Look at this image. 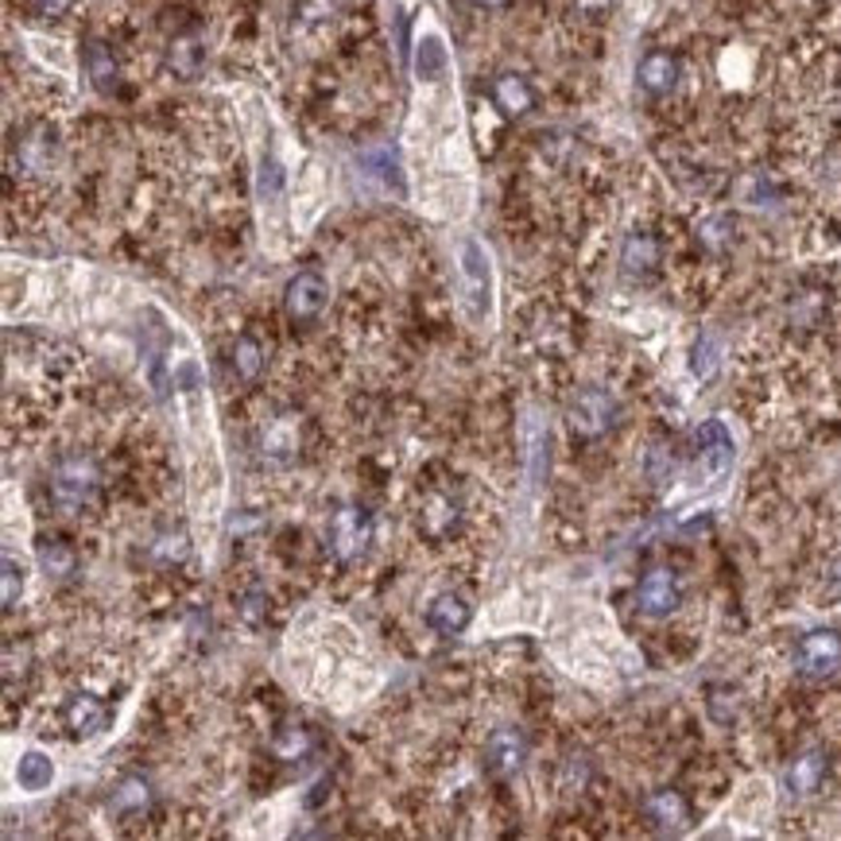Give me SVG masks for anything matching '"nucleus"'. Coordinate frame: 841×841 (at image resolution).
Here are the masks:
<instances>
[{"label":"nucleus","mask_w":841,"mask_h":841,"mask_svg":"<svg viewBox=\"0 0 841 841\" xmlns=\"http://www.w3.org/2000/svg\"><path fill=\"white\" fill-rule=\"evenodd\" d=\"M698 237H702V245L710 248V253H722V248L729 245V237H733V221L729 218H705L702 225H698Z\"/></svg>","instance_id":"b1692460"},{"label":"nucleus","mask_w":841,"mask_h":841,"mask_svg":"<svg viewBox=\"0 0 841 841\" xmlns=\"http://www.w3.org/2000/svg\"><path fill=\"white\" fill-rule=\"evenodd\" d=\"M326 299H330V288H326L323 276L299 272L291 276L288 291H283V311H288L291 323H315L326 311Z\"/></svg>","instance_id":"423d86ee"},{"label":"nucleus","mask_w":841,"mask_h":841,"mask_svg":"<svg viewBox=\"0 0 841 841\" xmlns=\"http://www.w3.org/2000/svg\"><path fill=\"white\" fill-rule=\"evenodd\" d=\"M527 757V740L519 729H497L493 737H489V745H484V764H489V772L493 775H516L519 764H524Z\"/></svg>","instance_id":"1a4fd4ad"},{"label":"nucleus","mask_w":841,"mask_h":841,"mask_svg":"<svg viewBox=\"0 0 841 841\" xmlns=\"http://www.w3.org/2000/svg\"><path fill=\"white\" fill-rule=\"evenodd\" d=\"M621 264L624 272L632 276L655 272V264H659V241H655L652 233H629V241H624L621 248Z\"/></svg>","instance_id":"2eb2a0df"},{"label":"nucleus","mask_w":841,"mask_h":841,"mask_svg":"<svg viewBox=\"0 0 841 841\" xmlns=\"http://www.w3.org/2000/svg\"><path fill=\"white\" fill-rule=\"evenodd\" d=\"M171 62L179 67V74H195V67H198V47H195L190 39L175 43V51H171Z\"/></svg>","instance_id":"cd10ccee"},{"label":"nucleus","mask_w":841,"mask_h":841,"mask_svg":"<svg viewBox=\"0 0 841 841\" xmlns=\"http://www.w3.org/2000/svg\"><path fill=\"white\" fill-rule=\"evenodd\" d=\"M458 276L466 311L477 323H484V318L493 315V256L477 237L458 241Z\"/></svg>","instance_id":"7ed1b4c3"},{"label":"nucleus","mask_w":841,"mask_h":841,"mask_svg":"<svg viewBox=\"0 0 841 841\" xmlns=\"http://www.w3.org/2000/svg\"><path fill=\"white\" fill-rule=\"evenodd\" d=\"M698 458L705 462L710 474H722L733 462V439L725 434L722 423H705L702 431H698Z\"/></svg>","instance_id":"4468645a"},{"label":"nucleus","mask_w":841,"mask_h":841,"mask_svg":"<svg viewBox=\"0 0 841 841\" xmlns=\"http://www.w3.org/2000/svg\"><path fill=\"white\" fill-rule=\"evenodd\" d=\"M644 469H647V477H652L655 484H667V477H671V454L663 451V446H652V451H647Z\"/></svg>","instance_id":"bb28decb"},{"label":"nucleus","mask_w":841,"mask_h":841,"mask_svg":"<svg viewBox=\"0 0 841 841\" xmlns=\"http://www.w3.org/2000/svg\"><path fill=\"white\" fill-rule=\"evenodd\" d=\"M51 783H55V760L47 757V752L32 748V752H24V757L16 760V787L20 791L39 795V791H47Z\"/></svg>","instance_id":"ddd939ff"},{"label":"nucleus","mask_w":841,"mask_h":841,"mask_svg":"<svg viewBox=\"0 0 841 841\" xmlns=\"http://www.w3.org/2000/svg\"><path fill=\"white\" fill-rule=\"evenodd\" d=\"M474 4H477V9H501L504 0H474Z\"/></svg>","instance_id":"7c9ffc66"},{"label":"nucleus","mask_w":841,"mask_h":841,"mask_svg":"<svg viewBox=\"0 0 841 841\" xmlns=\"http://www.w3.org/2000/svg\"><path fill=\"white\" fill-rule=\"evenodd\" d=\"M24 562H16L12 554H4V609H12L16 605V597L24 594Z\"/></svg>","instance_id":"393cba45"},{"label":"nucleus","mask_w":841,"mask_h":841,"mask_svg":"<svg viewBox=\"0 0 841 841\" xmlns=\"http://www.w3.org/2000/svg\"><path fill=\"white\" fill-rule=\"evenodd\" d=\"M644 810L663 830H682L687 826V803H682L679 791H655L652 799L644 803Z\"/></svg>","instance_id":"f3484780"},{"label":"nucleus","mask_w":841,"mask_h":841,"mask_svg":"<svg viewBox=\"0 0 841 841\" xmlns=\"http://www.w3.org/2000/svg\"><path fill=\"white\" fill-rule=\"evenodd\" d=\"M248 132H253V187H256V210H260L264 245L283 248V225H288V163L280 155L272 117L253 102L248 113Z\"/></svg>","instance_id":"f03ea898"},{"label":"nucleus","mask_w":841,"mask_h":841,"mask_svg":"<svg viewBox=\"0 0 841 841\" xmlns=\"http://www.w3.org/2000/svg\"><path fill=\"white\" fill-rule=\"evenodd\" d=\"M822 597L826 601H841V562L833 566V579H830V586L822 589Z\"/></svg>","instance_id":"c756f323"},{"label":"nucleus","mask_w":841,"mask_h":841,"mask_svg":"<svg viewBox=\"0 0 841 841\" xmlns=\"http://www.w3.org/2000/svg\"><path fill=\"white\" fill-rule=\"evenodd\" d=\"M39 562L47 574H55V579H67L70 570H74V554H70L67 544H43L39 547Z\"/></svg>","instance_id":"5701e85b"},{"label":"nucleus","mask_w":841,"mask_h":841,"mask_svg":"<svg viewBox=\"0 0 841 841\" xmlns=\"http://www.w3.org/2000/svg\"><path fill=\"white\" fill-rule=\"evenodd\" d=\"M617 423V400L605 388L579 392V400L570 404V431L579 439H597Z\"/></svg>","instance_id":"39448f33"},{"label":"nucleus","mask_w":841,"mask_h":841,"mask_svg":"<svg viewBox=\"0 0 841 841\" xmlns=\"http://www.w3.org/2000/svg\"><path fill=\"white\" fill-rule=\"evenodd\" d=\"M148 807V783L144 780H125L120 791L113 795V810L128 815V810H144Z\"/></svg>","instance_id":"4be33fe9"},{"label":"nucleus","mask_w":841,"mask_h":841,"mask_svg":"<svg viewBox=\"0 0 841 841\" xmlns=\"http://www.w3.org/2000/svg\"><path fill=\"white\" fill-rule=\"evenodd\" d=\"M714 369H717V346L710 338H702L694 346V373L702 376V381H710V376H714Z\"/></svg>","instance_id":"a878e982"},{"label":"nucleus","mask_w":841,"mask_h":841,"mask_svg":"<svg viewBox=\"0 0 841 841\" xmlns=\"http://www.w3.org/2000/svg\"><path fill=\"white\" fill-rule=\"evenodd\" d=\"M330 536H334V551H338L341 559H353V554H361L369 544V516L361 509H341L338 516H334Z\"/></svg>","instance_id":"9b49d317"},{"label":"nucleus","mask_w":841,"mask_h":841,"mask_svg":"<svg viewBox=\"0 0 841 841\" xmlns=\"http://www.w3.org/2000/svg\"><path fill=\"white\" fill-rule=\"evenodd\" d=\"M636 82L644 94L652 97H663V94H671L675 85H679V59L667 51H652L640 59L636 67Z\"/></svg>","instance_id":"9d476101"},{"label":"nucleus","mask_w":841,"mask_h":841,"mask_svg":"<svg viewBox=\"0 0 841 841\" xmlns=\"http://www.w3.org/2000/svg\"><path fill=\"white\" fill-rule=\"evenodd\" d=\"M35 9H39L43 16H59V12L70 9V0H35Z\"/></svg>","instance_id":"c85d7f7f"},{"label":"nucleus","mask_w":841,"mask_h":841,"mask_svg":"<svg viewBox=\"0 0 841 841\" xmlns=\"http://www.w3.org/2000/svg\"><path fill=\"white\" fill-rule=\"evenodd\" d=\"M427 624H431L434 632H442V636H458V632L469 624V605L462 601L458 594L434 597L431 609H427Z\"/></svg>","instance_id":"f8f14e48"},{"label":"nucleus","mask_w":841,"mask_h":841,"mask_svg":"<svg viewBox=\"0 0 841 841\" xmlns=\"http://www.w3.org/2000/svg\"><path fill=\"white\" fill-rule=\"evenodd\" d=\"M795 663H799V671L810 675V679H826V675H833L841 667V636L830 629L810 632V636H803Z\"/></svg>","instance_id":"0eeeda50"},{"label":"nucleus","mask_w":841,"mask_h":841,"mask_svg":"<svg viewBox=\"0 0 841 841\" xmlns=\"http://www.w3.org/2000/svg\"><path fill=\"white\" fill-rule=\"evenodd\" d=\"M97 493V466L82 454H70L55 466L51 474V501L59 504V512L67 516H78L85 504L94 501Z\"/></svg>","instance_id":"20e7f679"},{"label":"nucleus","mask_w":841,"mask_h":841,"mask_svg":"<svg viewBox=\"0 0 841 841\" xmlns=\"http://www.w3.org/2000/svg\"><path fill=\"white\" fill-rule=\"evenodd\" d=\"M493 97H497V105L509 113V117H524V113L536 105V97H532V85H527L524 78H516V74L497 78Z\"/></svg>","instance_id":"a211bd4d"},{"label":"nucleus","mask_w":841,"mask_h":841,"mask_svg":"<svg viewBox=\"0 0 841 841\" xmlns=\"http://www.w3.org/2000/svg\"><path fill=\"white\" fill-rule=\"evenodd\" d=\"M636 605L647 617H667V612L679 609V582H675L671 570H647L636 586Z\"/></svg>","instance_id":"6e6552de"},{"label":"nucleus","mask_w":841,"mask_h":841,"mask_svg":"<svg viewBox=\"0 0 841 841\" xmlns=\"http://www.w3.org/2000/svg\"><path fill=\"white\" fill-rule=\"evenodd\" d=\"M70 725H74L78 733H97L105 725V705L90 694H78L74 702H70Z\"/></svg>","instance_id":"aec40b11"},{"label":"nucleus","mask_w":841,"mask_h":841,"mask_svg":"<svg viewBox=\"0 0 841 841\" xmlns=\"http://www.w3.org/2000/svg\"><path fill=\"white\" fill-rule=\"evenodd\" d=\"M416 109L408 125V167L419 190V206L434 218H462L474 198L469 179V148L462 125L454 62L446 35L423 24L416 35Z\"/></svg>","instance_id":"f257e3e1"},{"label":"nucleus","mask_w":841,"mask_h":841,"mask_svg":"<svg viewBox=\"0 0 841 841\" xmlns=\"http://www.w3.org/2000/svg\"><path fill=\"white\" fill-rule=\"evenodd\" d=\"M264 369V349L256 346L253 338H241L237 346H233V373L241 376V381H256Z\"/></svg>","instance_id":"412c9836"},{"label":"nucleus","mask_w":841,"mask_h":841,"mask_svg":"<svg viewBox=\"0 0 841 841\" xmlns=\"http://www.w3.org/2000/svg\"><path fill=\"white\" fill-rule=\"evenodd\" d=\"M822 775H826V757H822V752H803V757L791 764L787 783H791V791H795V795H810V791H818Z\"/></svg>","instance_id":"6ab92c4d"},{"label":"nucleus","mask_w":841,"mask_h":841,"mask_svg":"<svg viewBox=\"0 0 841 841\" xmlns=\"http://www.w3.org/2000/svg\"><path fill=\"white\" fill-rule=\"evenodd\" d=\"M85 74L94 82L97 94H113V85H117V59L105 43H85Z\"/></svg>","instance_id":"dca6fc26"}]
</instances>
